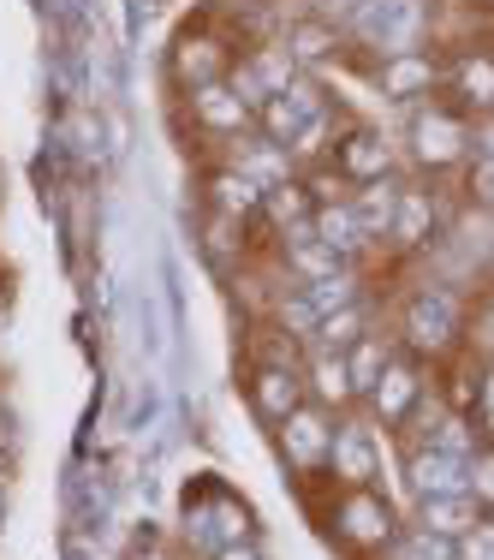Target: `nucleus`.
Listing matches in <instances>:
<instances>
[{"label": "nucleus", "mask_w": 494, "mask_h": 560, "mask_svg": "<svg viewBox=\"0 0 494 560\" xmlns=\"http://www.w3.org/2000/svg\"><path fill=\"white\" fill-rule=\"evenodd\" d=\"M471 495L494 513V447H477V459H471Z\"/></svg>", "instance_id": "obj_37"}, {"label": "nucleus", "mask_w": 494, "mask_h": 560, "mask_svg": "<svg viewBox=\"0 0 494 560\" xmlns=\"http://www.w3.org/2000/svg\"><path fill=\"white\" fill-rule=\"evenodd\" d=\"M471 423H477V435H483V447H494V364H489V358H483V370H477Z\"/></svg>", "instance_id": "obj_35"}, {"label": "nucleus", "mask_w": 494, "mask_h": 560, "mask_svg": "<svg viewBox=\"0 0 494 560\" xmlns=\"http://www.w3.org/2000/svg\"><path fill=\"white\" fill-rule=\"evenodd\" d=\"M435 233H440V203H435V191H423V185H399V209H393V226H387V245L423 250Z\"/></svg>", "instance_id": "obj_16"}, {"label": "nucleus", "mask_w": 494, "mask_h": 560, "mask_svg": "<svg viewBox=\"0 0 494 560\" xmlns=\"http://www.w3.org/2000/svg\"><path fill=\"white\" fill-rule=\"evenodd\" d=\"M245 399H250V411H257V418L274 430L286 411H298L304 399H310V388H304V364H286V358H257V364L245 370Z\"/></svg>", "instance_id": "obj_9"}, {"label": "nucleus", "mask_w": 494, "mask_h": 560, "mask_svg": "<svg viewBox=\"0 0 494 560\" xmlns=\"http://www.w3.org/2000/svg\"><path fill=\"white\" fill-rule=\"evenodd\" d=\"M280 43L292 48V60H298V66H316V60H328L333 48H340V24H328V19H298L286 36H280Z\"/></svg>", "instance_id": "obj_30"}, {"label": "nucleus", "mask_w": 494, "mask_h": 560, "mask_svg": "<svg viewBox=\"0 0 494 560\" xmlns=\"http://www.w3.org/2000/svg\"><path fill=\"white\" fill-rule=\"evenodd\" d=\"M191 119L203 131H215V138H245V131H257V108H250L245 96H238L233 84H203V90H191Z\"/></svg>", "instance_id": "obj_14"}, {"label": "nucleus", "mask_w": 494, "mask_h": 560, "mask_svg": "<svg viewBox=\"0 0 494 560\" xmlns=\"http://www.w3.org/2000/svg\"><path fill=\"white\" fill-rule=\"evenodd\" d=\"M233 167L245 173V179H257L262 191L298 173V162H292V150H286V143L262 138V131H245V138H233Z\"/></svg>", "instance_id": "obj_20"}, {"label": "nucleus", "mask_w": 494, "mask_h": 560, "mask_svg": "<svg viewBox=\"0 0 494 560\" xmlns=\"http://www.w3.org/2000/svg\"><path fill=\"white\" fill-rule=\"evenodd\" d=\"M483 513H489V506L477 501L471 489H464V495H423V501H411V525L435 530V537H447V542H459Z\"/></svg>", "instance_id": "obj_19"}, {"label": "nucleus", "mask_w": 494, "mask_h": 560, "mask_svg": "<svg viewBox=\"0 0 494 560\" xmlns=\"http://www.w3.org/2000/svg\"><path fill=\"white\" fill-rule=\"evenodd\" d=\"M489 364H494V352H489Z\"/></svg>", "instance_id": "obj_42"}, {"label": "nucleus", "mask_w": 494, "mask_h": 560, "mask_svg": "<svg viewBox=\"0 0 494 560\" xmlns=\"http://www.w3.org/2000/svg\"><path fill=\"white\" fill-rule=\"evenodd\" d=\"M345 31L364 48H376V55H405V48H423L430 7H423V0H364V7L345 19Z\"/></svg>", "instance_id": "obj_5"}, {"label": "nucleus", "mask_w": 494, "mask_h": 560, "mask_svg": "<svg viewBox=\"0 0 494 560\" xmlns=\"http://www.w3.org/2000/svg\"><path fill=\"white\" fill-rule=\"evenodd\" d=\"M274 447L298 477H322L328 453H333V411L316 406V399H304L298 411H286V418L274 423Z\"/></svg>", "instance_id": "obj_7"}, {"label": "nucleus", "mask_w": 494, "mask_h": 560, "mask_svg": "<svg viewBox=\"0 0 494 560\" xmlns=\"http://www.w3.org/2000/svg\"><path fill=\"white\" fill-rule=\"evenodd\" d=\"M489 280H494V257H489Z\"/></svg>", "instance_id": "obj_40"}, {"label": "nucleus", "mask_w": 494, "mask_h": 560, "mask_svg": "<svg viewBox=\"0 0 494 560\" xmlns=\"http://www.w3.org/2000/svg\"><path fill=\"white\" fill-rule=\"evenodd\" d=\"M209 560H269V555H262V542L250 537V542H226V549H215Z\"/></svg>", "instance_id": "obj_38"}, {"label": "nucleus", "mask_w": 494, "mask_h": 560, "mask_svg": "<svg viewBox=\"0 0 494 560\" xmlns=\"http://www.w3.org/2000/svg\"><path fill=\"white\" fill-rule=\"evenodd\" d=\"M173 78H179L185 90L221 84V78H226V55L209 43V36H179V48H173Z\"/></svg>", "instance_id": "obj_25"}, {"label": "nucleus", "mask_w": 494, "mask_h": 560, "mask_svg": "<svg viewBox=\"0 0 494 560\" xmlns=\"http://www.w3.org/2000/svg\"><path fill=\"white\" fill-rule=\"evenodd\" d=\"M203 197H209V215L245 221V226L262 215V185H257V179H245V173H238L233 162L209 173V179H203Z\"/></svg>", "instance_id": "obj_18"}, {"label": "nucleus", "mask_w": 494, "mask_h": 560, "mask_svg": "<svg viewBox=\"0 0 494 560\" xmlns=\"http://www.w3.org/2000/svg\"><path fill=\"white\" fill-rule=\"evenodd\" d=\"M405 143H411V162L417 167H459V162H471V150H477V131H471V114H459L452 102H417L405 119Z\"/></svg>", "instance_id": "obj_3"}, {"label": "nucleus", "mask_w": 494, "mask_h": 560, "mask_svg": "<svg viewBox=\"0 0 494 560\" xmlns=\"http://www.w3.org/2000/svg\"><path fill=\"white\" fill-rule=\"evenodd\" d=\"M352 7H364V0H352Z\"/></svg>", "instance_id": "obj_41"}, {"label": "nucleus", "mask_w": 494, "mask_h": 560, "mask_svg": "<svg viewBox=\"0 0 494 560\" xmlns=\"http://www.w3.org/2000/svg\"><path fill=\"white\" fill-rule=\"evenodd\" d=\"M447 84V72H440V60L430 48H405V55H381L376 60V96L381 102H430L435 90Z\"/></svg>", "instance_id": "obj_11"}, {"label": "nucleus", "mask_w": 494, "mask_h": 560, "mask_svg": "<svg viewBox=\"0 0 494 560\" xmlns=\"http://www.w3.org/2000/svg\"><path fill=\"white\" fill-rule=\"evenodd\" d=\"M310 215H316V191H310V179H298V173L262 191V221H269L274 233H286V226H298Z\"/></svg>", "instance_id": "obj_26"}, {"label": "nucleus", "mask_w": 494, "mask_h": 560, "mask_svg": "<svg viewBox=\"0 0 494 560\" xmlns=\"http://www.w3.org/2000/svg\"><path fill=\"white\" fill-rule=\"evenodd\" d=\"M238 66H245V72L262 84V96H274V90H286L292 78L304 72V66L292 60V48H286V43H262V48H250V55L238 60Z\"/></svg>", "instance_id": "obj_28"}, {"label": "nucleus", "mask_w": 494, "mask_h": 560, "mask_svg": "<svg viewBox=\"0 0 494 560\" xmlns=\"http://www.w3.org/2000/svg\"><path fill=\"white\" fill-rule=\"evenodd\" d=\"M464 197L477 209H494V150H471V162H464Z\"/></svg>", "instance_id": "obj_34"}, {"label": "nucleus", "mask_w": 494, "mask_h": 560, "mask_svg": "<svg viewBox=\"0 0 494 560\" xmlns=\"http://www.w3.org/2000/svg\"><path fill=\"white\" fill-rule=\"evenodd\" d=\"M304 299L316 304V316L345 311V304L364 299V275H357V262H352V269H333V275H322V280H304Z\"/></svg>", "instance_id": "obj_29"}, {"label": "nucleus", "mask_w": 494, "mask_h": 560, "mask_svg": "<svg viewBox=\"0 0 494 560\" xmlns=\"http://www.w3.org/2000/svg\"><path fill=\"white\" fill-rule=\"evenodd\" d=\"M322 108H328L322 84L298 72L286 90H274V96L257 108V131H262V138H274V143H292V138H298V131L310 126V119L322 114Z\"/></svg>", "instance_id": "obj_12"}, {"label": "nucleus", "mask_w": 494, "mask_h": 560, "mask_svg": "<svg viewBox=\"0 0 494 560\" xmlns=\"http://www.w3.org/2000/svg\"><path fill=\"white\" fill-rule=\"evenodd\" d=\"M381 453H387V430H376L357 406L333 418V453H328L333 483H381Z\"/></svg>", "instance_id": "obj_6"}, {"label": "nucleus", "mask_w": 494, "mask_h": 560, "mask_svg": "<svg viewBox=\"0 0 494 560\" xmlns=\"http://www.w3.org/2000/svg\"><path fill=\"white\" fill-rule=\"evenodd\" d=\"M185 537H191L203 555H215V549H226V542H250V537H257V518H250L245 501L226 495V489H209V501L185 506Z\"/></svg>", "instance_id": "obj_8"}, {"label": "nucleus", "mask_w": 494, "mask_h": 560, "mask_svg": "<svg viewBox=\"0 0 494 560\" xmlns=\"http://www.w3.org/2000/svg\"><path fill=\"white\" fill-rule=\"evenodd\" d=\"M447 96L459 114H477V119H494V55H459L447 66Z\"/></svg>", "instance_id": "obj_15"}, {"label": "nucleus", "mask_w": 494, "mask_h": 560, "mask_svg": "<svg viewBox=\"0 0 494 560\" xmlns=\"http://www.w3.org/2000/svg\"><path fill=\"white\" fill-rule=\"evenodd\" d=\"M203 257L215 262V269H233V257H245V221H226V215H209L203 226Z\"/></svg>", "instance_id": "obj_33"}, {"label": "nucleus", "mask_w": 494, "mask_h": 560, "mask_svg": "<svg viewBox=\"0 0 494 560\" xmlns=\"http://www.w3.org/2000/svg\"><path fill=\"white\" fill-rule=\"evenodd\" d=\"M452 549H459V560H494V513L477 518V525L464 530V537L452 542Z\"/></svg>", "instance_id": "obj_36"}, {"label": "nucleus", "mask_w": 494, "mask_h": 560, "mask_svg": "<svg viewBox=\"0 0 494 560\" xmlns=\"http://www.w3.org/2000/svg\"><path fill=\"white\" fill-rule=\"evenodd\" d=\"M471 459H477V453H471ZM471 459L411 442L405 453H399V477H405L411 501H423V495H464V489H471Z\"/></svg>", "instance_id": "obj_10"}, {"label": "nucleus", "mask_w": 494, "mask_h": 560, "mask_svg": "<svg viewBox=\"0 0 494 560\" xmlns=\"http://www.w3.org/2000/svg\"><path fill=\"white\" fill-rule=\"evenodd\" d=\"M430 370L435 364H423V358H411V352H393L387 358V370H381V382L364 394V418L376 423V430H387V435H399L411 418H417V406L435 394V382H430Z\"/></svg>", "instance_id": "obj_4"}, {"label": "nucleus", "mask_w": 494, "mask_h": 560, "mask_svg": "<svg viewBox=\"0 0 494 560\" xmlns=\"http://www.w3.org/2000/svg\"><path fill=\"white\" fill-rule=\"evenodd\" d=\"M369 328H376V311H369V299H357V304H345V311H328L304 352H345V346L357 335H369Z\"/></svg>", "instance_id": "obj_27"}, {"label": "nucleus", "mask_w": 494, "mask_h": 560, "mask_svg": "<svg viewBox=\"0 0 494 560\" xmlns=\"http://www.w3.org/2000/svg\"><path fill=\"white\" fill-rule=\"evenodd\" d=\"M304 388H310V399H316V406H328L333 418L357 406L352 370H345V352H304Z\"/></svg>", "instance_id": "obj_21"}, {"label": "nucleus", "mask_w": 494, "mask_h": 560, "mask_svg": "<svg viewBox=\"0 0 494 560\" xmlns=\"http://www.w3.org/2000/svg\"><path fill=\"white\" fill-rule=\"evenodd\" d=\"M381 560H459V549H452L447 537H435V530H423V525H399V537L387 542Z\"/></svg>", "instance_id": "obj_32"}, {"label": "nucleus", "mask_w": 494, "mask_h": 560, "mask_svg": "<svg viewBox=\"0 0 494 560\" xmlns=\"http://www.w3.org/2000/svg\"><path fill=\"white\" fill-rule=\"evenodd\" d=\"M399 352V340L393 335H381V328H369V335H357L352 346H345V370H352V394H357V406H364V394L381 382V370H387V358Z\"/></svg>", "instance_id": "obj_24"}, {"label": "nucleus", "mask_w": 494, "mask_h": 560, "mask_svg": "<svg viewBox=\"0 0 494 560\" xmlns=\"http://www.w3.org/2000/svg\"><path fill=\"white\" fill-rule=\"evenodd\" d=\"M316 323H322V316H316V304L304 299V287H298V280H292V287H286V292H280V299H274V335H286V340L310 346Z\"/></svg>", "instance_id": "obj_31"}, {"label": "nucleus", "mask_w": 494, "mask_h": 560, "mask_svg": "<svg viewBox=\"0 0 494 560\" xmlns=\"http://www.w3.org/2000/svg\"><path fill=\"white\" fill-rule=\"evenodd\" d=\"M310 226H316V238H322L328 250H340L345 262H357V257L369 250V238H364V226H357V215H352V203H345V197H328V203H316Z\"/></svg>", "instance_id": "obj_23"}, {"label": "nucleus", "mask_w": 494, "mask_h": 560, "mask_svg": "<svg viewBox=\"0 0 494 560\" xmlns=\"http://www.w3.org/2000/svg\"><path fill=\"white\" fill-rule=\"evenodd\" d=\"M280 262H286V275L298 280V287H304V280H322L333 269H352L340 250H328L322 238H316L310 221H298V226H286V233H280Z\"/></svg>", "instance_id": "obj_17"}, {"label": "nucleus", "mask_w": 494, "mask_h": 560, "mask_svg": "<svg viewBox=\"0 0 494 560\" xmlns=\"http://www.w3.org/2000/svg\"><path fill=\"white\" fill-rule=\"evenodd\" d=\"M399 352L423 358V364H440L464 346V299L447 287V280H423V287L405 292L399 304V323H393Z\"/></svg>", "instance_id": "obj_1"}, {"label": "nucleus", "mask_w": 494, "mask_h": 560, "mask_svg": "<svg viewBox=\"0 0 494 560\" xmlns=\"http://www.w3.org/2000/svg\"><path fill=\"white\" fill-rule=\"evenodd\" d=\"M0 513H7V477H0Z\"/></svg>", "instance_id": "obj_39"}, {"label": "nucleus", "mask_w": 494, "mask_h": 560, "mask_svg": "<svg viewBox=\"0 0 494 560\" xmlns=\"http://www.w3.org/2000/svg\"><path fill=\"white\" fill-rule=\"evenodd\" d=\"M352 215H357V226H364V238L369 245H381L387 238V226H393V209H399V179L387 173V179H369V185H352Z\"/></svg>", "instance_id": "obj_22"}, {"label": "nucleus", "mask_w": 494, "mask_h": 560, "mask_svg": "<svg viewBox=\"0 0 494 560\" xmlns=\"http://www.w3.org/2000/svg\"><path fill=\"white\" fill-rule=\"evenodd\" d=\"M333 173L345 185H369L393 173V143L381 138L376 126H352L345 138H333Z\"/></svg>", "instance_id": "obj_13"}, {"label": "nucleus", "mask_w": 494, "mask_h": 560, "mask_svg": "<svg viewBox=\"0 0 494 560\" xmlns=\"http://www.w3.org/2000/svg\"><path fill=\"white\" fill-rule=\"evenodd\" d=\"M328 483H333V477H328ZM399 525H405V518H399V506L387 501L376 483H333L322 530L340 542L345 555H357V560L387 555V542L399 537Z\"/></svg>", "instance_id": "obj_2"}]
</instances>
